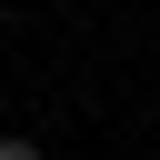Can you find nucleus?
Returning a JSON list of instances; mask_svg holds the SVG:
<instances>
[{
	"instance_id": "nucleus-1",
	"label": "nucleus",
	"mask_w": 160,
	"mask_h": 160,
	"mask_svg": "<svg viewBox=\"0 0 160 160\" xmlns=\"http://www.w3.org/2000/svg\"><path fill=\"white\" fill-rule=\"evenodd\" d=\"M0 160H40V140H0Z\"/></svg>"
},
{
	"instance_id": "nucleus-2",
	"label": "nucleus",
	"mask_w": 160,
	"mask_h": 160,
	"mask_svg": "<svg viewBox=\"0 0 160 160\" xmlns=\"http://www.w3.org/2000/svg\"><path fill=\"white\" fill-rule=\"evenodd\" d=\"M0 20H10V10H0Z\"/></svg>"
}]
</instances>
